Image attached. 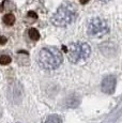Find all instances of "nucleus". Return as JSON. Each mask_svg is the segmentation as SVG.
Returning <instances> with one entry per match:
<instances>
[{"label":"nucleus","mask_w":122,"mask_h":123,"mask_svg":"<svg viewBox=\"0 0 122 123\" xmlns=\"http://www.w3.org/2000/svg\"><path fill=\"white\" fill-rule=\"evenodd\" d=\"M6 43V37L3 35H0V45H4Z\"/></svg>","instance_id":"obj_12"},{"label":"nucleus","mask_w":122,"mask_h":123,"mask_svg":"<svg viewBox=\"0 0 122 123\" xmlns=\"http://www.w3.org/2000/svg\"><path fill=\"white\" fill-rule=\"evenodd\" d=\"M27 35H28V37L33 42H36L40 39V32L37 31V29H36V28H30V29H28Z\"/></svg>","instance_id":"obj_7"},{"label":"nucleus","mask_w":122,"mask_h":123,"mask_svg":"<svg viewBox=\"0 0 122 123\" xmlns=\"http://www.w3.org/2000/svg\"><path fill=\"white\" fill-rule=\"evenodd\" d=\"M12 58L8 55H1L0 56V64L1 65H8L11 63Z\"/></svg>","instance_id":"obj_11"},{"label":"nucleus","mask_w":122,"mask_h":123,"mask_svg":"<svg viewBox=\"0 0 122 123\" xmlns=\"http://www.w3.org/2000/svg\"><path fill=\"white\" fill-rule=\"evenodd\" d=\"M76 12L70 6H61L56 13L51 16V24L58 27H65L71 25L76 19Z\"/></svg>","instance_id":"obj_2"},{"label":"nucleus","mask_w":122,"mask_h":123,"mask_svg":"<svg viewBox=\"0 0 122 123\" xmlns=\"http://www.w3.org/2000/svg\"><path fill=\"white\" fill-rule=\"evenodd\" d=\"M2 22L6 24V26H12L13 24L15 23V16H14V14H12V13H8L3 16Z\"/></svg>","instance_id":"obj_8"},{"label":"nucleus","mask_w":122,"mask_h":123,"mask_svg":"<svg viewBox=\"0 0 122 123\" xmlns=\"http://www.w3.org/2000/svg\"><path fill=\"white\" fill-rule=\"evenodd\" d=\"M79 1H80L81 4H86L87 2H89V0H79Z\"/></svg>","instance_id":"obj_13"},{"label":"nucleus","mask_w":122,"mask_h":123,"mask_svg":"<svg viewBox=\"0 0 122 123\" xmlns=\"http://www.w3.org/2000/svg\"><path fill=\"white\" fill-rule=\"evenodd\" d=\"M45 123H62V119L58 115H50L46 118Z\"/></svg>","instance_id":"obj_9"},{"label":"nucleus","mask_w":122,"mask_h":123,"mask_svg":"<svg viewBox=\"0 0 122 123\" xmlns=\"http://www.w3.org/2000/svg\"><path fill=\"white\" fill-rule=\"evenodd\" d=\"M91 54V47L85 42H75L67 48V58L70 62L79 63L89 58Z\"/></svg>","instance_id":"obj_3"},{"label":"nucleus","mask_w":122,"mask_h":123,"mask_svg":"<svg viewBox=\"0 0 122 123\" xmlns=\"http://www.w3.org/2000/svg\"><path fill=\"white\" fill-rule=\"evenodd\" d=\"M63 61V56L61 51L56 47H43L39 51L37 57V62L40 68L44 70H56L61 65Z\"/></svg>","instance_id":"obj_1"},{"label":"nucleus","mask_w":122,"mask_h":123,"mask_svg":"<svg viewBox=\"0 0 122 123\" xmlns=\"http://www.w3.org/2000/svg\"><path fill=\"white\" fill-rule=\"evenodd\" d=\"M100 48H101V51H104V50H109V57H112V56H115L117 54V51H118V48H117V46L115 45L114 43H103L102 45L100 46Z\"/></svg>","instance_id":"obj_6"},{"label":"nucleus","mask_w":122,"mask_h":123,"mask_svg":"<svg viewBox=\"0 0 122 123\" xmlns=\"http://www.w3.org/2000/svg\"><path fill=\"white\" fill-rule=\"evenodd\" d=\"M67 106L69 107H72V108H74V107H77V106L79 105V103H80V100H79L78 98H76V96H71V98L67 100Z\"/></svg>","instance_id":"obj_10"},{"label":"nucleus","mask_w":122,"mask_h":123,"mask_svg":"<svg viewBox=\"0 0 122 123\" xmlns=\"http://www.w3.org/2000/svg\"><path fill=\"white\" fill-rule=\"evenodd\" d=\"M87 31L90 37H100L103 35L107 34L109 32V26L108 23L101 17H94L89 20Z\"/></svg>","instance_id":"obj_4"},{"label":"nucleus","mask_w":122,"mask_h":123,"mask_svg":"<svg viewBox=\"0 0 122 123\" xmlns=\"http://www.w3.org/2000/svg\"><path fill=\"white\" fill-rule=\"evenodd\" d=\"M100 1H103V2H107V1H109V0H100Z\"/></svg>","instance_id":"obj_14"},{"label":"nucleus","mask_w":122,"mask_h":123,"mask_svg":"<svg viewBox=\"0 0 122 123\" xmlns=\"http://www.w3.org/2000/svg\"><path fill=\"white\" fill-rule=\"evenodd\" d=\"M117 86V79L116 76L114 75H108V76L104 77V79L102 80V84H101V89L104 93L106 94H112L116 90Z\"/></svg>","instance_id":"obj_5"}]
</instances>
